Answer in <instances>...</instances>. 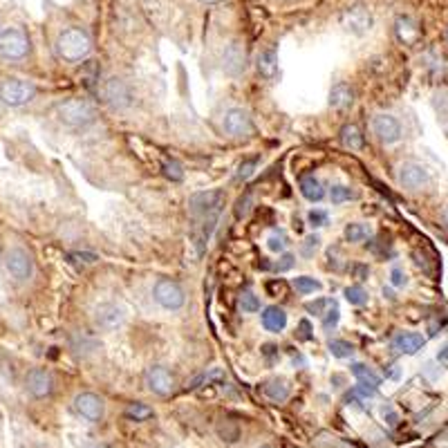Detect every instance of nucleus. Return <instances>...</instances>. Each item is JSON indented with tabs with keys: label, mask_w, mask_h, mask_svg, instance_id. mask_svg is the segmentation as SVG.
<instances>
[{
	"label": "nucleus",
	"mask_w": 448,
	"mask_h": 448,
	"mask_svg": "<svg viewBox=\"0 0 448 448\" xmlns=\"http://www.w3.org/2000/svg\"><path fill=\"white\" fill-rule=\"evenodd\" d=\"M57 57L68 63H81L92 54V38L81 28L63 30L57 38Z\"/></svg>",
	"instance_id": "f257e3e1"
},
{
	"label": "nucleus",
	"mask_w": 448,
	"mask_h": 448,
	"mask_svg": "<svg viewBox=\"0 0 448 448\" xmlns=\"http://www.w3.org/2000/svg\"><path fill=\"white\" fill-rule=\"evenodd\" d=\"M54 114H57V122L65 128H88L90 124H95L97 119V110L95 105H92L88 99H78V97H72V99H65L61 103H57L54 108Z\"/></svg>",
	"instance_id": "f03ea898"
},
{
	"label": "nucleus",
	"mask_w": 448,
	"mask_h": 448,
	"mask_svg": "<svg viewBox=\"0 0 448 448\" xmlns=\"http://www.w3.org/2000/svg\"><path fill=\"white\" fill-rule=\"evenodd\" d=\"M3 267L11 281L18 285H25V283H30L34 276V258L28 249L9 247L3 256Z\"/></svg>",
	"instance_id": "7ed1b4c3"
},
{
	"label": "nucleus",
	"mask_w": 448,
	"mask_h": 448,
	"mask_svg": "<svg viewBox=\"0 0 448 448\" xmlns=\"http://www.w3.org/2000/svg\"><path fill=\"white\" fill-rule=\"evenodd\" d=\"M30 36L20 28H5L0 30V59L3 61H23L30 54Z\"/></svg>",
	"instance_id": "20e7f679"
},
{
	"label": "nucleus",
	"mask_w": 448,
	"mask_h": 448,
	"mask_svg": "<svg viewBox=\"0 0 448 448\" xmlns=\"http://www.w3.org/2000/svg\"><path fill=\"white\" fill-rule=\"evenodd\" d=\"M36 86L25 78H5L0 81V103H5L7 108H23L36 97Z\"/></svg>",
	"instance_id": "39448f33"
},
{
	"label": "nucleus",
	"mask_w": 448,
	"mask_h": 448,
	"mask_svg": "<svg viewBox=\"0 0 448 448\" xmlns=\"http://www.w3.org/2000/svg\"><path fill=\"white\" fill-rule=\"evenodd\" d=\"M222 204H224V193L220 189L200 191L189 197V211L197 220H218Z\"/></svg>",
	"instance_id": "423d86ee"
},
{
	"label": "nucleus",
	"mask_w": 448,
	"mask_h": 448,
	"mask_svg": "<svg viewBox=\"0 0 448 448\" xmlns=\"http://www.w3.org/2000/svg\"><path fill=\"white\" fill-rule=\"evenodd\" d=\"M101 97L112 110H128L135 101L133 88H130L128 81H124V78H119V76H110L108 81H103Z\"/></svg>",
	"instance_id": "0eeeda50"
},
{
	"label": "nucleus",
	"mask_w": 448,
	"mask_h": 448,
	"mask_svg": "<svg viewBox=\"0 0 448 448\" xmlns=\"http://www.w3.org/2000/svg\"><path fill=\"white\" fill-rule=\"evenodd\" d=\"M153 296L155 302L160 307H164L166 312H177L184 307V302H187V294H184V289L177 281H170V278H160L153 287Z\"/></svg>",
	"instance_id": "6e6552de"
},
{
	"label": "nucleus",
	"mask_w": 448,
	"mask_h": 448,
	"mask_svg": "<svg viewBox=\"0 0 448 448\" xmlns=\"http://www.w3.org/2000/svg\"><path fill=\"white\" fill-rule=\"evenodd\" d=\"M224 133L233 139H244L254 133V119L244 108H229L222 117Z\"/></svg>",
	"instance_id": "1a4fd4ad"
},
{
	"label": "nucleus",
	"mask_w": 448,
	"mask_h": 448,
	"mask_svg": "<svg viewBox=\"0 0 448 448\" xmlns=\"http://www.w3.org/2000/svg\"><path fill=\"white\" fill-rule=\"evenodd\" d=\"M372 23H375L372 11L365 5H352L341 14V25L346 28V32L354 36H365L372 30Z\"/></svg>",
	"instance_id": "9d476101"
},
{
	"label": "nucleus",
	"mask_w": 448,
	"mask_h": 448,
	"mask_svg": "<svg viewBox=\"0 0 448 448\" xmlns=\"http://www.w3.org/2000/svg\"><path fill=\"white\" fill-rule=\"evenodd\" d=\"M372 133L375 137L381 141V143H386V146H390V143H397L403 135V130H401V124L399 119L394 114H388V112H379L372 117Z\"/></svg>",
	"instance_id": "9b49d317"
},
{
	"label": "nucleus",
	"mask_w": 448,
	"mask_h": 448,
	"mask_svg": "<svg viewBox=\"0 0 448 448\" xmlns=\"http://www.w3.org/2000/svg\"><path fill=\"white\" fill-rule=\"evenodd\" d=\"M92 321H95L101 332H114V329H119L126 323V312L117 302H101V305L95 307Z\"/></svg>",
	"instance_id": "f8f14e48"
},
{
	"label": "nucleus",
	"mask_w": 448,
	"mask_h": 448,
	"mask_svg": "<svg viewBox=\"0 0 448 448\" xmlns=\"http://www.w3.org/2000/svg\"><path fill=\"white\" fill-rule=\"evenodd\" d=\"M397 182L401 184L403 189H408V191H419V189L428 187L430 175H428V170H426L424 164H419V162H403L397 168Z\"/></svg>",
	"instance_id": "ddd939ff"
},
{
	"label": "nucleus",
	"mask_w": 448,
	"mask_h": 448,
	"mask_svg": "<svg viewBox=\"0 0 448 448\" xmlns=\"http://www.w3.org/2000/svg\"><path fill=\"white\" fill-rule=\"evenodd\" d=\"M25 390L34 399H47L54 392V379L45 367H32L25 375Z\"/></svg>",
	"instance_id": "4468645a"
},
{
	"label": "nucleus",
	"mask_w": 448,
	"mask_h": 448,
	"mask_svg": "<svg viewBox=\"0 0 448 448\" xmlns=\"http://www.w3.org/2000/svg\"><path fill=\"white\" fill-rule=\"evenodd\" d=\"M143 381H146V388L160 397H168L175 390V377L164 365H151L143 375Z\"/></svg>",
	"instance_id": "2eb2a0df"
},
{
	"label": "nucleus",
	"mask_w": 448,
	"mask_h": 448,
	"mask_svg": "<svg viewBox=\"0 0 448 448\" xmlns=\"http://www.w3.org/2000/svg\"><path fill=\"white\" fill-rule=\"evenodd\" d=\"M74 411L88 421H101L105 413V403L95 392H81L74 397Z\"/></svg>",
	"instance_id": "dca6fc26"
},
{
	"label": "nucleus",
	"mask_w": 448,
	"mask_h": 448,
	"mask_svg": "<svg viewBox=\"0 0 448 448\" xmlns=\"http://www.w3.org/2000/svg\"><path fill=\"white\" fill-rule=\"evenodd\" d=\"M222 70L227 72L229 76H240L247 70V52H244V47L238 41H233V43H229L227 47H224V52H222Z\"/></svg>",
	"instance_id": "f3484780"
},
{
	"label": "nucleus",
	"mask_w": 448,
	"mask_h": 448,
	"mask_svg": "<svg viewBox=\"0 0 448 448\" xmlns=\"http://www.w3.org/2000/svg\"><path fill=\"white\" fill-rule=\"evenodd\" d=\"M394 36L401 45H415L421 38V30L411 16H399L394 20Z\"/></svg>",
	"instance_id": "a211bd4d"
},
{
	"label": "nucleus",
	"mask_w": 448,
	"mask_h": 448,
	"mask_svg": "<svg viewBox=\"0 0 448 448\" xmlns=\"http://www.w3.org/2000/svg\"><path fill=\"white\" fill-rule=\"evenodd\" d=\"M426 338L417 334V332H399L392 338V350H397L401 354H417L421 348H424Z\"/></svg>",
	"instance_id": "6ab92c4d"
},
{
	"label": "nucleus",
	"mask_w": 448,
	"mask_h": 448,
	"mask_svg": "<svg viewBox=\"0 0 448 448\" xmlns=\"http://www.w3.org/2000/svg\"><path fill=\"white\" fill-rule=\"evenodd\" d=\"M262 327L267 329V332H273V334H278L283 332V329L287 327V312L278 305H269L265 307V312H262Z\"/></svg>",
	"instance_id": "aec40b11"
},
{
	"label": "nucleus",
	"mask_w": 448,
	"mask_h": 448,
	"mask_svg": "<svg viewBox=\"0 0 448 448\" xmlns=\"http://www.w3.org/2000/svg\"><path fill=\"white\" fill-rule=\"evenodd\" d=\"M354 103V90L348 83H336L329 90V105L334 110H348Z\"/></svg>",
	"instance_id": "412c9836"
},
{
	"label": "nucleus",
	"mask_w": 448,
	"mask_h": 448,
	"mask_svg": "<svg viewBox=\"0 0 448 448\" xmlns=\"http://www.w3.org/2000/svg\"><path fill=\"white\" fill-rule=\"evenodd\" d=\"M262 392H265V397L273 403H283V401L289 399V386H287V381L281 379V377H273V379L265 381Z\"/></svg>",
	"instance_id": "4be33fe9"
},
{
	"label": "nucleus",
	"mask_w": 448,
	"mask_h": 448,
	"mask_svg": "<svg viewBox=\"0 0 448 448\" xmlns=\"http://www.w3.org/2000/svg\"><path fill=\"white\" fill-rule=\"evenodd\" d=\"M256 68H258V74L265 76V78H276V74H278V57H276L273 49H265L260 52L258 59H256Z\"/></svg>",
	"instance_id": "5701e85b"
},
{
	"label": "nucleus",
	"mask_w": 448,
	"mask_h": 448,
	"mask_svg": "<svg viewBox=\"0 0 448 448\" xmlns=\"http://www.w3.org/2000/svg\"><path fill=\"white\" fill-rule=\"evenodd\" d=\"M300 195L305 197L307 202H321L325 197V189L314 175H305L300 177Z\"/></svg>",
	"instance_id": "b1692460"
},
{
	"label": "nucleus",
	"mask_w": 448,
	"mask_h": 448,
	"mask_svg": "<svg viewBox=\"0 0 448 448\" xmlns=\"http://www.w3.org/2000/svg\"><path fill=\"white\" fill-rule=\"evenodd\" d=\"M338 137H341V143L350 151H361L363 148V133L357 124H346L343 128H341Z\"/></svg>",
	"instance_id": "393cba45"
},
{
	"label": "nucleus",
	"mask_w": 448,
	"mask_h": 448,
	"mask_svg": "<svg viewBox=\"0 0 448 448\" xmlns=\"http://www.w3.org/2000/svg\"><path fill=\"white\" fill-rule=\"evenodd\" d=\"M352 375H354V379L359 381V386H367V388H375V390L381 386V377L375 370H370L367 365H363V363H354L352 365Z\"/></svg>",
	"instance_id": "a878e982"
},
{
	"label": "nucleus",
	"mask_w": 448,
	"mask_h": 448,
	"mask_svg": "<svg viewBox=\"0 0 448 448\" xmlns=\"http://www.w3.org/2000/svg\"><path fill=\"white\" fill-rule=\"evenodd\" d=\"M343 235L350 244H359L367 238V235H370V227H367V224H361V222H352L346 227Z\"/></svg>",
	"instance_id": "bb28decb"
},
{
	"label": "nucleus",
	"mask_w": 448,
	"mask_h": 448,
	"mask_svg": "<svg viewBox=\"0 0 448 448\" xmlns=\"http://www.w3.org/2000/svg\"><path fill=\"white\" fill-rule=\"evenodd\" d=\"M126 417L128 419H133V421H146V419H151L153 415H155V411L151 406H146V403H141V401H133V403H128L126 406Z\"/></svg>",
	"instance_id": "cd10ccee"
},
{
	"label": "nucleus",
	"mask_w": 448,
	"mask_h": 448,
	"mask_svg": "<svg viewBox=\"0 0 448 448\" xmlns=\"http://www.w3.org/2000/svg\"><path fill=\"white\" fill-rule=\"evenodd\" d=\"M321 281L312 278V276H298V278H294V289L298 294L307 296V294H314V292H321Z\"/></svg>",
	"instance_id": "c85d7f7f"
},
{
	"label": "nucleus",
	"mask_w": 448,
	"mask_h": 448,
	"mask_svg": "<svg viewBox=\"0 0 448 448\" xmlns=\"http://www.w3.org/2000/svg\"><path fill=\"white\" fill-rule=\"evenodd\" d=\"M327 350H329V354H332V357H336V359H350L352 354H354L352 343H348V341H343V338H334V341H329Z\"/></svg>",
	"instance_id": "c756f323"
},
{
	"label": "nucleus",
	"mask_w": 448,
	"mask_h": 448,
	"mask_svg": "<svg viewBox=\"0 0 448 448\" xmlns=\"http://www.w3.org/2000/svg\"><path fill=\"white\" fill-rule=\"evenodd\" d=\"M343 296H346V300L350 302V305H357V307H361V305H365V302H367V292H365L361 285L346 287Z\"/></svg>",
	"instance_id": "7c9ffc66"
},
{
	"label": "nucleus",
	"mask_w": 448,
	"mask_h": 448,
	"mask_svg": "<svg viewBox=\"0 0 448 448\" xmlns=\"http://www.w3.org/2000/svg\"><path fill=\"white\" fill-rule=\"evenodd\" d=\"M357 197V193H354L350 187H343V184H336V187L329 189V200H332V204H343V202H350Z\"/></svg>",
	"instance_id": "2f4dec72"
},
{
	"label": "nucleus",
	"mask_w": 448,
	"mask_h": 448,
	"mask_svg": "<svg viewBox=\"0 0 448 448\" xmlns=\"http://www.w3.org/2000/svg\"><path fill=\"white\" fill-rule=\"evenodd\" d=\"M162 173H164V177H168L170 182H182V179H184V168H182V164L175 162V160H166V162L162 164Z\"/></svg>",
	"instance_id": "473e14b6"
},
{
	"label": "nucleus",
	"mask_w": 448,
	"mask_h": 448,
	"mask_svg": "<svg viewBox=\"0 0 448 448\" xmlns=\"http://www.w3.org/2000/svg\"><path fill=\"white\" fill-rule=\"evenodd\" d=\"M240 310L244 314H254L260 310V298L254 292H242L240 294Z\"/></svg>",
	"instance_id": "72a5a7b5"
},
{
	"label": "nucleus",
	"mask_w": 448,
	"mask_h": 448,
	"mask_svg": "<svg viewBox=\"0 0 448 448\" xmlns=\"http://www.w3.org/2000/svg\"><path fill=\"white\" fill-rule=\"evenodd\" d=\"M256 168H258V157H252V160H242V162L238 164V173H235V177L244 182V179H249V177H254Z\"/></svg>",
	"instance_id": "f704fd0d"
},
{
	"label": "nucleus",
	"mask_w": 448,
	"mask_h": 448,
	"mask_svg": "<svg viewBox=\"0 0 448 448\" xmlns=\"http://www.w3.org/2000/svg\"><path fill=\"white\" fill-rule=\"evenodd\" d=\"M287 235L285 233H271L269 238H267V249L269 252H273V254H281V252H285L287 249Z\"/></svg>",
	"instance_id": "c9c22d12"
},
{
	"label": "nucleus",
	"mask_w": 448,
	"mask_h": 448,
	"mask_svg": "<svg viewBox=\"0 0 448 448\" xmlns=\"http://www.w3.org/2000/svg\"><path fill=\"white\" fill-rule=\"evenodd\" d=\"M319 247H321V238L319 235H310V238H305L300 242V252L305 258H312L316 252H319Z\"/></svg>",
	"instance_id": "e433bc0d"
},
{
	"label": "nucleus",
	"mask_w": 448,
	"mask_h": 448,
	"mask_svg": "<svg viewBox=\"0 0 448 448\" xmlns=\"http://www.w3.org/2000/svg\"><path fill=\"white\" fill-rule=\"evenodd\" d=\"M307 222H310L312 229H319V227H325V224L329 222V216L325 213V211H321V208H312L310 213H307Z\"/></svg>",
	"instance_id": "4c0bfd02"
},
{
	"label": "nucleus",
	"mask_w": 448,
	"mask_h": 448,
	"mask_svg": "<svg viewBox=\"0 0 448 448\" xmlns=\"http://www.w3.org/2000/svg\"><path fill=\"white\" fill-rule=\"evenodd\" d=\"M296 265V256H292V254H283L278 260H276V265H273V269L276 271H289V269H292Z\"/></svg>",
	"instance_id": "58836bf2"
},
{
	"label": "nucleus",
	"mask_w": 448,
	"mask_h": 448,
	"mask_svg": "<svg viewBox=\"0 0 448 448\" xmlns=\"http://www.w3.org/2000/svg\"><path fill=\"white\" fill-rule=\"evenodd\" d=\"M390 285L397 287V289L406 287V285H408V276H406V271L399 269V267H392V271H390Z\"/></svg>",
	"instance_id": "ea45409f"
},
{
	"label": "nucleus",
	"mask_w": 448,
	"mask_h": 448,
	"mask_svg": "<svg viewBox=\"0 0 448 448\" xmlns=\"http://www.w3.org/2000/svg\"><path fill=\"white\" fill-rule=\"evenodd\" d=\"M338 319H341V312H338V307H336L334 302H332V310H329V312H325L323 327H325V329H332V327H336Z\"/></svg>",
	"instance_id": "a19ab883"
},
{
	"label": "nucleus",
	"mask_w": 448,
	"mask_h": 448,
	"mask_svg": "<svg viewBox=\"0 0 448 448\" xmlns=\"http://www.w3.org/2000/svg\"><path fill=\"white\" fill-rule=\"evenodd\" d=\"M381 417H384V421H386L390 428H394V426L399 424V415L394 413L392 406H384V408H381Z\"/></svg>",
	"instance_id": "79ce46f5"
},
{
	"label": "nucleus",
	"mask_w": 448,
	"mask_h": 448,
	"mask_svg": "<svg viewBox=\"0 0 448 448\" xmlns=\"http://www.w3.org/2000/svg\"><path fill=\"white\" fill-rule=\"evenodd\" d=\"M249 208H252V197L249 195L240 197V200L235 202V218H244L249 213Z\"/></svg>",
	"instance_id": "37998d69"
},
{
	"label": "nucleus",
	"mask_w": 448,
	"mask_h": 448,
	"mask_svg": "<svg viewBox=\"0 0 448 448\" xmlns=\"http://www.w3.org/2000/svg\"><path fill=\"white\" fill-rule=\"evenodd\" d=\"M435 108L442 117H448V92H440L437 97H435Z\"/></svg>",
	"instance_id": "c03bdc74"
},
{
	"label": "nucleus",
	"mask_w": 448,
	"mask_h": 448,
	"mask_svg": "<svg viewBox=\"0 0 448 448\" xmlns=\"http://www.w3.org/2000/svg\"><path fill=\"white\" fill-rule=\"evenodd\" d=\"M329 305V300H325V298H319V300H314V302H307V312L310 314H316V316H321V314H325L323 310Z\"/></svg>",
	"instance_id": "a18cd8bd"
},
{
	"label": "nucleus",
	"mask_w": 448,
	"mask_h": 448,
	"mask_svg": "<svg viewBox=\"0 0 448 448\" xmlns=\"http://www.w3.org/2000/svg\"><path fill=\"white\" fill-rule=\"evenodd\" d=\"M367 276H370V269H367V265H361V262H357V265H352V278H357V281H367Z\"/></svg>",
	"instance_id": "49530a36"
},
{
	"label": "nucleus",
	"mask_w": 448,
	"mask_h": 448,
	"mask_svg": "<svg viewBox=\"0 0 448 448\" xmlns=\"http://www.w3.org/2000/svg\"><path fill=\"white\" fill-rule=\"evenodd\" d=\"M70 260L72 262H83V265H95L99 258L95 254H70Z\"/></svg>",
	"instance_id": "de8ad7c7"
},
{
	"label": "nucleus",
	"mask_w": 448,
	"mask_h": 448,
	"mask_svg": "<svg viewBox=\"0 0 448 448\" xmlns=\"http://www.w3.org/2000/svg\"><path fill=\"white\" fill-rule=\"evenodd\" d=\"M312 325L307 323V321H300V325H298V338H302V341H310L312 338Z\"/></svg>",
	"instance_id": "09e8293b"
},
{
	"label": "nucleus",
	"mask_w": 448,
	"mask_h": 448,
	"mask_svg": "<svg viewBox=\"0 0 448 448\" xmlns=\"http://www.w3.org/2000/svg\"><path fill=\"white\" fill-rule=\"evenodd\" d=\"M437 359H440V361H444V363H448V348H444V350L437 354Z\"/></svg>",
	"instance_id": "8fccbe9b"
},
{
	"label": "nucleus",
	"mask_w": 448,
	"mask_h": 448,
	"mask_svg": "<svg viewBox=\"0 0 448 448\" xmlns=\"http://www.w3.org/2000/svg\"><path fill=\"white\" fill-rule=\"evenodd\" d=\"M200 3H204V5H218V3H222V0H200Z\"/></svg>",
	"instance_id": "3c124183"
},
{
	"label": "nucleus",
	"mask_w": 448,
	"mask_h": 448,
	"mask_svg": "<svg viewBox=\"0 0 448 448\" xmlns=\"http://www.w3.org/2000/svg\"><path fill=\"white\" fill-rule=\"evenodd\" d=\"M442 218H444V224H446V229H448V206L444 208V213H442Z\"/></svg>",
	"instance_id": "603ef678"
},
{
	"label": "nucleus",
	"mask_w": 448,
	"mask_h": 448,
	"mask_svg": "<svg viewBox=\"0 0 448 448\" xmlns=\"http://www.w3.org/2000/svg\"><path fill=\"white\" fill-rule=\"evenodd\" d=\"M262 448H276V446H262Z\"/></svg>",
	"instance_id": "864d4df0"
}]
</instances>
